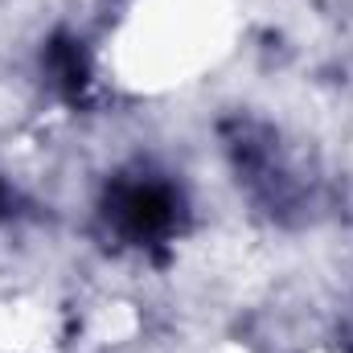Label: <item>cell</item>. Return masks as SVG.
Segmentation results:
<instances>
[{"label": "cell", "mask_w": 353, "mask_h": 353, "mask_svg": "<svg viewBox=\"0 0 353 353\" xmlns=\"http://www.w3.org/2000/svg\"><path fill=\"white\" fill-rule=\"evenodd\" d=\"M4 201H8V193H4V185H0V214H4Z\"/></svg>", "instance_id": "obj_2"}, {"label": "cell", "mask_w": 353, "mask_h": 353, "mask_svg": "<svg viewBox=\"0 0 353 353\" xmlns=\"http://www.w3.org/2000/svg\"><path fill=\"white\" fill-rule=\"evenodd\" d=\"M185 197L169 176L161 173H123L107 185L103 222L128 247H161L181 230Z\"/></svg>", "instance_id": "obj_1"}]
</instances>
